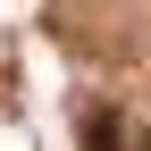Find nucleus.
I'll return each mask as SVG.
<instances>
[{"label":"nucleus","mask_w":151,"mask_h":151,"mask_svg":"<svg viewBox=\"0 0 151 151\" xmlns=\"http://www.w3.org/2000/svg\"><path fill=\"white\" fill-rule=\"evenodd\" d=\"M84 151H118V118H109V109L84 118Z\"/></svg>","instance_id":"obj_1"}]
</instances>
